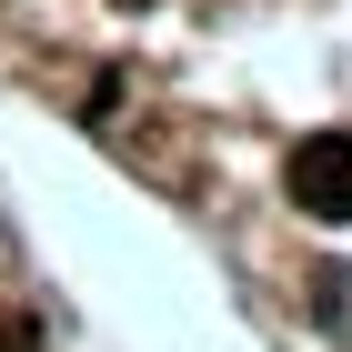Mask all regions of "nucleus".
<instances>
[{"instance_id": "1", "label": "nucleus", "mask_w": 352, "mask_h": 352, "mask_svg": "<svg viewBox=\"0 0 352 352\" xmlns=\"http://www.w3.org/2000/svg\"><path fill=\"white\" fill-rule=\"evenodd\" d=\"M282 191H292V212L312 221H352V131H312L282 162Z\"/></svg>"}, {"instance_id": "2", "label": "nucleus", "mask_w": 352, "mask_h": 352, "mask_svg": "<svg viewBox=\"0 0 352 352\" xmlns=\"http://www.w3.org/2000/svg\"><path fill=\"white\" fill-rule=\"evenodd\" d=\"M322 332H342V342H352V262L322 272Z\"/></svg>"}, {"instance_id": "3", "label": "nucleus", "mask_w": 352, "mask_h": 352, "mask_svg": "<svg viewBox=\"0 0 352 352\" xmlns=\"http://www.w3.org/2000/svg\"><path fill=\"white\" fill-rule=\"evenodd\" d=\"M0 352H41V322H30L21 302H0Z\"/></svg>"}]
</instances>
